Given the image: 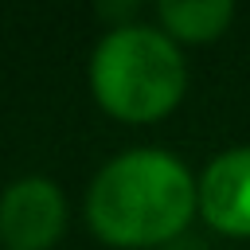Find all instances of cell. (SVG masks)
Here are the masks:
<instances>
[{
	"label": "cell",
	"instance_id": "cell-1",
	"mask_svg": "<svg viewBox=\"0 0 250 250\" xmlns=\"http://www.w3.org/2000/svg\"><path fill=\"white\" fill-rule=\"evenodd\" d=\"M199 203V184L160 148L109 160L86 199L90 227L113 246H156L180 234Z\"/></svg>",
	"mask_w": 250,
	"mask_h": 250
},
{
	"label": "cell",
	"instance_id": "cell-2",
	"mask_svg": "<svg viewBox=\"0 0 250 250\" xmlns=\"http://www.w3.org/2000/svg\"><path fill=\"white\" fill-rule=\"evenodd\" d=\"M90 82L113 117L156 121L184 94V59L164 31L117 27L98 43Z\"/></svg>",
	"mask_w": 250,
	"mask_h": 250
},
{
	"label": "cell",
	"instance_id": "cell-3",
	"mask_svg": "<svg viewBox=\"0 0 250 250\" xmlns=\"http://www.w3.org/2000/svg\"><path fill=\"white\" fill-rule=\"evenodd\" d=\"M66 223V203L51 180H20L0 199V238L8 250H47Z\"/></svg>",
	"mask_w": 250,
	"mask_h": 250
},
{
	"label": "cell",
	"instance_id": "cell-4",
	"mask_svg": "<svg viewBox=\"0 0 250 250\" xmlns=\"http://www.w3.org/2000/svg\"><path fill=\"white\" fill-rule=\"evenodd\" d=\"M199 211L223 234H250V148H230L207 164Z\"/></svg>",
	"mask_w": 250,
	"mask_h": 250
},
{
	"label": "cell",
	"instance_id": "cell-5",
	"mask_svg": "<svg viewBox=\"0 0 250 250\" xmlns=\"http://www.w3.org/2000/svg\"><path fill=\"white\" fill-rule=\"evenodd\" d=\"M230 16H234V8L227 0H164L160 4L164 27L172 35H180V39H191V43L215 39L227 27Z\"/></svg>",
	"mask_w": 250,
	"mask_h": 250
}]
</instances>
